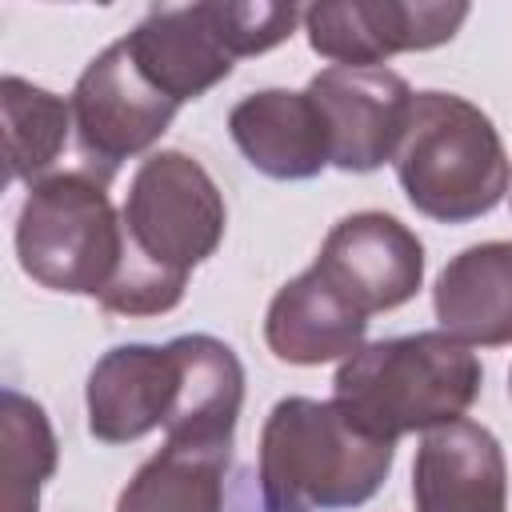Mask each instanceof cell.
<instances>
[{
    "mask_svg": "<svg viewBox=\"0 0 512 512\" xmlns=\"http://www.w3.org/2000/svg\"><path fill=\"white\" fill-rule=\"evenodd\" d=\"M68 104H72V128L80 140L84 168L104 184L116 176L124 160L148 152L168 132L180 108L144 80L124 36L88 60Z\"/></svg>",
    "mask_w": 512,
    "mask_h": 512,
    "instance_id": "cell-7",
    "label": "cell"
},
{
    "mask_svg": "<svg viewBox=\"0 0 512 512\" xmlns=\"http://www.w3.org/2000/svg\"><path fill=\"white\" fill-rule=\"evenodd\" d=\"M396 444L348 424L332 400L284 396L260 428L256 484L264 512H340L372 500Z\"/></svg>",
    "mask_w": 512,
    "mask_h": 512,
    "instance_id": "cell-3",
    "label": "cell"
},
{
    "mask_svg": "<svg viewBox=\"0 0 512 512\" xmlns=\"http://www.w3.org/2000/svg\"><path fill=\"white\" fill-rule=\"evenodd\" d=\"M228 460L232 444L164 440L124 484L116 512H224Z\"/></svg>",
    "mask_w": 512,
    "mask_h": 512,
    "instance_id": "cell-17",
    "label": "cell"
},
{
    "mask_svg": "<svg viewBox=\"0 0 512 512\" xmlns=\"http://www.w3.org/2000/svg\"><path fill=\"white\" fill-rule=\"evenodd\" d=\"M184 364V384L172 420L164 424V440L188 444H232L240 404H244V368L236 352L204 332L172 340Z\"/></svg>",
    "mask_w": 512,
    "mask_h": 512,
    "instance_id": "cell-16",
    "label": "cell"
},
{
    "mask_svg": "<svg viewBox=\"0 0 512 512\" xmlns=\"http://www.w3.org/2000/svg\"><path fill=\"white\" fill-rule=\"evenodd\" d=\"M448 336L480 348L512 344V240L472 244L444 264L432 288Z\"/></svg>",
    "mask_w": 512,
    "mask_h": 512,
    "instance_id": "cell-15",
    "label": "cell"
},
{
    "mask_svg": "<svg viewBox=\"0 0 512 512\" xmlns=\"http://www.w3.org/2000/svg\"><path fill=\"white\" fill-rule=\"evenodd\" d=\"M0 108H4V148H8V180H44V172L56 164L68 128H72V104L20 80H0Z\"/></svg>",
    "mask_w": 512,
    "mask_h": 512,
    "instance_id": "cell-18",
    "label": "cell"
},
{
    "mask_svg": "<svg viewBox=\"0 0 512 512\" xmlns=\"http://www.w3.org/2000/svg\"><path fill=\"white\" fill-rule=\"evenodd\" d=\"M312 268L368 320L408 304L420 292L424 244L388 212H352L332 224Z\"/></svg>",
    "mask_w": 512,
    "mask_h": 512,
    "instance_id": "cell-9",
    "label": "cell"
},
{
    "mask_svg": "<svg viewBox=\"0 0 512 512\" xmlns=\"http://www.w3.org/2000/svg\"><path fill=\"white\" fill-rule=\"evenodd\" d=\"M508 396H512V368H508Z\"/></svg>",
    "mask_w": 512,
    "mask_h": 512,
    "instance_id": "cell-20",
    "label": "cell"
},
{
    "mask_svg": "<svg viewBox=\"0 0 512 512\" xmlns=\"http://www.w3.org/2000/svg\"><path fill=\"white\" fill-rule=\"evenodd\" d=\"M468 12L464 0H328L304 8V32L324 60L380 68L396 52L448 44Z\"/></svg>",
    "mask_w": 512,
    "mask_h": 512,
    "instance_id": "cell-8",
    "label": "cell"
},
{
    "mask_svg": "<svg viewBox=\"0 0 512 512\" xmlns=\"http://www.w3.org/2000/svg\"><path fill=\"white\" fill-rule=\"evenodd\" d=\"M184 364L176 344H120L88 372V432L104 444H132L176 412Z\"/></svg>",
    "mask_w": 512,
    "mask_h": 512,
    "instance_id": "cell-11",
    "label": "cell"
},
{
    "mask_svg": "<svg viewBox=\"0 0 512 512\" xmlns=\"http://www.w3.org/2000/svg\"><path fill=\"white\" fill-rule=\"evenodd\" d=\"M484 368L476 352L440 332L388 336L344 356L332 380V404L352 428L376 440H400L408 432H432L464 420L480 396Z\"/></svg>",
    "mask_w": 512,
    "mask_h": 512,
    "instance_id": "cell-2",
    "label": "cell"
},
{
    "mask_svg": "<svg viewBox=\"0 0 512 512\" xmlns=\"http://www.w3.org/2000/svg\"><path fill=\"white\" fill-rule=\"evenodd\" d=\"M364 332L368 320L344 296H336L316 268L288 280L272 296L264 316V340L272 356L300 368L352 356L356 348H364Z\"/></svg>",
    "mask_w": 512,
    "mask_h": 512,
    "instance_id": "cell-14",
    "label": "cell"
},
{
    "mask_svg": "<svg viewBox=\"0 0 512 512\" xmlns=\"http://www.w3.org/2000/svg\"><path fill=\"white\" fill-rule=\"evenodd\" d=\"M396 180L420 216L468 224L504 200L512 168L500 132L472 100L416 92L396 148Z\"/></svg>",
    "mask_w": 512,
    "mask_h": 512,
    "instance_id": "cell-4",
    "label": "cell"
},
{
    "mask_svg": "<svg viewBox=\"0 0 512 512\" xmlns=\"http://www.w3.org/2000/svg\"><path fill=\"white\" fill-rule=\"evenodd\" d=\"M228 132L244 160L272 180H312L332 164L328 120L308 92H252L228 112Z\"/></svg>",
    "mask_w": 512,
    "mask_h": 512,
    "instance_id": "cell-13",
    "label": "cell"
},
{
    "mask_svg": "<svg viewBox=\"0 0 512 512\" xmlns=\"http://www.w3.org/2000/svg\"><path fill=\"white\" fill-rule=\"evenodd\" d=\"M0 436H4V512H36L40 488L56 472V432L44 408L4 388L0 396Z\"/></svg>",
    "mask_w": 512,
    "mask_h": 512,
    "instance_id": "cell-19",
    "label": "cell"
},
{
    "mask_svg": "<svg viewBox=\"0 0 512 512\" xmlns=\"http://www.w3.org/2000/svg\"><path fill=\"white\" fill-rule=\"evenodd\" d=\"M304 8L280 0L156 4L124 36L136 68L168 100L188 104L216 88L240 56H260L292 36Z\"/></svg>",
    "mask_w": 512,
    "mask_h": 512,
    "instance_id": "cell-5",
    "label": "cell"
},
{
    "mask_svg": "<svg viewBox=\"0 0 512 512\" xmlns=\"http://www.w3.org/2000/svg\"><path fill=\"white\" fill-rule=\"evenodd\" d=\"M332 136V164L340 172H376L384 160H396V148L408 128L412 88L392 68H352L332 64L316 72L304 88Z\"/></svg>",
    "mask_w": 512,
    "mask_h": 512,
    "instance_id": "cell-10",
    "label": "cell"
},
{
    "mask_svg": "<svg viewBox=\"0 0 512 512\" xmlns=\"http://www.w3.org/2000/svg\"><path fill=\"white\" fill-rule=\"evenodd\" d=\"M416 512H508V464L500 440L476 420L424 432L412 464Z\"/></svg>",
    "mask_w": 512,
    "mask_h": 512,
    "instance_id": "cell-12",
    "label": "cell"
},
{
    "mask_svg": "<svg viewBox=\"0 0 512 512\" xmlns=\"http://www.w3.org/2000/svg\"><path fill=\"white\" fill-rule=\"evenodd\" d=\"M124 264L100 296L116 316H160L184 300L188 272L224 240V196L188 152H152L132 172L124 208Z\"/></svg>",
    "mask_w": 512,
    "mask_h": 512,
    "instance_id": "cell-1",
    "label": "cell"
},
{
    "mask_svg": "<svg viewBox=\"0 0 512 512\" xmlns=\"http://www.w3.org/2000/svg\"><path fill=\"white\" fill-rule=\"evenodd\" d=\"M16 256L36 284L100 300L124 264V220L108 184L88 168L28 184L16 216Z\"/></svg>",
    "mask_w": 512,
    "mask_h": 512,
    "instance_id": "cell-6",
    "label": "cell"
}]
</instances>
